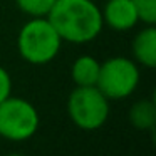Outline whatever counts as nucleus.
I'll list each match as a JSON object with an SVG mask.
<instances>
[{"label":"nucleus","instance_id":"1","mask_svg":"<svg viewBox=\"0 0 156 156\" xmlns=\"http://www.w3.org/2000/svg\"><path fill=\"white\" fill-rule=\"evenodd\" d=\"M47 19L59 37L72 44L91 42L102 30V12L92 0H55Z\"/></svg>","mask_w":156,"mask_h":156},{"label":"nucleus","instance_id":"2","mask_svg":"<svg viewBox=\"0 0 156 156\" xmlns=\"http://www.w3.org/2000/svg\"><path fill=\"white\" fill-rule=\"evenodd\" d=\"M62 39L45 17H34L20 29L17 49L24 61L35 66L51 62L59 54Z\"/></svg>","mask_w":156,"mask_h":156},{"label":"nucleus","instance_id":"3","mask_svg":"<svg viewBox=\"0 0 156 156\" xmlns=\"http://www.w3.org/2000/svg\"><path fill=\"white\" fill-rule=\"evenodd\" d=\"M67 112L72 122L84 131L102 128L109 116V99L98 86H76L67 101Z\"/></svg>","mask_w":156,"mask_h":156},{"label":"nucleus","instance_id":"4","mask_svg":"<svg viewBox=\"0 0 156 156\" xmlns=\"http://www.w3.org/2000/svg\"><path fill=\"white\" fill-rule=\"evenodd\" d=\"M39 129V112L22 98H7L0 104V136L9 141H25Z\"/></svg>","mask_w":156,"mask_h":156},{"label":"nucleus","instance_id":"5","mask_svg":"<svg viewBox=\"0 0 156 156\" xmlns=\"http://www.w3.org/2000/svg\"><path fill=\"white\" fill-rule=\"evenodd\" d=\"M139 84V69L131 59L118 55L104 61L99 69L98 89L108 99H124Z\"/></svg>","mask_w":156,"mask_h":156},{"label":"nucleus","instance_id":"6","mask_svg":"<svg viewBox=\"0 0 156 156\" xmlns=\"http://www.w3.org/2000/svg\"><path fill=\"white\" fill-rule=\"evenodd\" d=\"M102 20L111 29L124 32L138 24V14L133 0H108L102 10Z\"/></svg>","mask_w":156,"mask_h":156},{"label":"nucleus","instance_id":"7","mask_svg":"<svg viewBox=\"0 0 156 156\" xmlns=\"http://www.w3.org/2000/svg\"><path fill=\"white\" fill-rule=\"evenodd\" d=\"M133 54L136 61L146 67L156 66V29L153 25H148L136 34L133 41Z\"/></svg>","mask_w":156,"mask_h":156},{"label":"nucleus","instance_id":"8","mask_svg":"<svg viewBox=\"0 0 156 156\" xmlns=\"http://www.w3.org/2000/svg\"><path fill=\"white\" fill-rule=\"evenodd\" d=\"M101 62L92 55H81L74 61L71 69V77L76 86H96L99 79Z\"/></svg>","mask_w":156,"mask_h":156},{"label":"nucleus","instance_id":"9","mask_svg":"<svg viewBox=\"0 0 156 156\" xmlns=\"http://www.w3.org/2000/svg\"><path fill=\"white\" fill-rule=\"evenodd\" d=\"M129 119L138 129H153L156 122V106L149 99L138 101L129 111Z\"/></svg>","mask_w":156,"mask_h":156},{"label":"nucleus","instance_id":"10","mask_svg":"<svg viewBox=\"0 0 156 156\" xmlns=\"http://www.w3.org/2000/svg\"><path fill=\"white\" fill-rule=\"evenodd\" d=\"M17 7L32 17H45L54 7L55 0H15Z\"/></svg>","mask_w":156,"mask_h":156},{"label":"nucleus","instance_id":"11","mask_svg":"<svg viewBox=\"0 0 156 156\" xmlns=\"http://www.w3.org/2000/svg\"><path fill=\"white\" fill-rule=\"evenodd\" d=\"M138 19L148 25H154L156 22V0H133Z\"/></svg>","mask_w":156,"mask_h":156},{"label":"nucleus","instance_id":"12","mask_svg":"<svg viewBox=\"0 0 156 156\" xmlns=\"http://www.w3.org/2000/svg\"><path fill=\"white\" fill-rule=\"evenodd\" d=\"M12 92V77L5 67L0 66V104L7 98H10Z\"/></svg>","mask_w":156,"mask_h":156},{"label":"nucleus","instance_id":"13","mask_svg":"<svg viewBox=\"0 0 156 156\" xmlns=\"http://www.w3.org/2000/svg\"><path fill=\"white\" fill-rule=\"evenodd\" d=\"M7 156H24V154H17V153H14V154H7Z\"/></svg>","mask_w":156,"mask_h":156}]
</instances>
